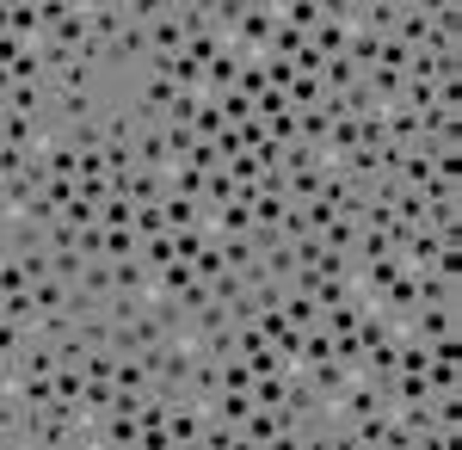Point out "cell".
<instances>
[{
	"label": "cell",
	"instance_id": "cell-1",
	"mask_svg": "<svg viewBox=\"0 0 462 450\" xmlns=\"http://www.w3.org/2000/svg\"><path fill=\"white\" fill-rule=\"evenodd\" d=\"M74 284H80L87 296H99V303H111V290H117V284H111V259H87V272L74 277Z\"/></svg>",
	"mask_w": 462,
	"mask_h": 450
},
{
	"label": "cell",
	"instance_id": "cell-2",
	"mask_svg": "<svg viewBox=\"0 0 462 450\" xmlns=\"http://www.w3.org/2000/svg\"><path fill=\"white\" fill-rule=\"evenodd\" d=\"M99 222H106V229H136V198H130V192H111L106 210H99Z\"/></svg>",
	"mask_w": 462,
	"mask_h": 450
},
{
	"label": "cell",
	"instance_id": "cell-3",
	"mask_svg": "<svg viewBox=\"0 0 462 450\" xmlns=\"http://www.w3.org/2000/svg\"><path fill=\"white\" fill-rule=\"evenodd\" d=\"M136 235H143V241L167 235V210H161V204H136Z\"/></svg>",
	"mask_w": 462,
	"mask_h": 450
}]
</instances>
